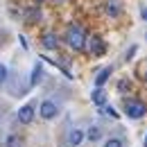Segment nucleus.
<instances>
[{
  "label": "nucleus",
  "instance_id": "1",
  "mask_svg": "<svg viewBox=\"0 0 147 147\" xmlns=\"http://www.w3.org/2000/svg\"><path fill=\"white\" fill-rule=\"evenodd\" d=\"M68 43H70V48H75V50H82L84 43H86L84 30H82V27H70V30H68Z\"/></svg>",
  "mask_w": 147,
  "mask_h": 147
},
{
  "label": "nucleus",
  "instance_id": "2",
  "mask_svg": "<svg viewBox=\"0 0 147 147\" xmlns=\"http://www.w3.org/2000/svg\"><path fill=\"white\" fill-rule=\"evenodd\" d=\"M145 104L143 102H138V100H131V102H127V107H125V113H127L129 118H143L145 115Z\"/></svg>",
  "mask_w": 147,
  "mask_h": 147
},
{
  "label": "nucleus",
  "instance_id": "3",
  "mask_svg": "<svg viewBox=\"0 0 147 147\" xmlns=\"http://www.w3.org/2000/svg\"><path fill=\"white\" fill-rule=\"evenodd\" d=\"M41 115L48 118V120L55 118V115H57V104H55V102H50V100H45V102L41 104Z\"/></svg>",
  "mask_w": 147,
  "mask_h": 147
},
{
  "label": "nucleus",
  "instance_id": "4",
  "mask_svg": "<svg viewBox=\"0 0 147 147\" xmlns=\"http://www.w3.org/2000/svg\"><path fill=\"white\" fill-rule=\"evenodd\" d=\"M32 118H34V107L25 104V107L18 109V120L20 122H32Z\"/></svg>",
  "mask_w": 147,
  "mask_h": 147
},
{
  "label": "nucleus",
  "instance_id": "5",
  "mask_svg": "<svg viewBox=\"0 0 147 147\" xmlns=\"http://www.w3.org/2000/svg\"><path fill=\"white\" fill-rule=\"evenodd\" d=\"M91 100L97 104V107H104V104H107V91H102V88L93 91V93H91Z\"/></svg>",
  "mask_w": 147,
  "mask_h": 147
},
{
  "label": "nucleus",
  "instance_id": "6",
  "mask_svg": "<svg viewBox=\"0 0 147 147\" xmlns=\"http://www.w3.org/2000/svg\"><path fill=\"white\" fill-rule=\"evenodd\" d=\"M91 52H93V55H97V57L104 55V43H102V38H100V36H93L91 38Z\"/></svg>",
  "mask_w": 147,
  "mask_h": 147
},
{
  "label": "nucleus",
  "instance_id": "7",
  "mask_svg": "<svg viewBox=\"0 0 147 147\" xmlns=\"http://www.w3.org/2000/svg\"><path fill=\"white\" fill-rule=\"evenodd\" d=\"M111 73H113L111 68H102V70L97 73V77H95V84H97V86H102V84L109 79V75H111Z\"/></svg>",
  "mask_w": 147,
  "mask_h": 147
},
{
  "label": "nucleus",
  "instance_id": "8",
  "mask_svg": "<svg viewBox=\"0 0 147 147\" xmlns=\"http://www.w3.org/2000/svg\"><path fill=\"white\" fill-rule=\"evenodd\" d=\"M107 14H109V16H118V14H120V2H118V0L107 2Z\"/></svg>",
  "mask_w": 147,
  "mask_h": 147
},
{
  "label": "nucleus",
  "instance_id": "9",
  "mask_svg": "<svg viewBox=\"0 0 147 147\" xmlns=\"http://www.w3.org/2000/svg\"><path fill=\"white\" fill-rule=\"evenodd\" d=\"M82 138H84V134H82L79 129H73V131H70V138H68V140H70V145H73V147H77L79 143H82Z\"/></svg>",
  "mask_w": 147,
  "mask_h": 147
},
{
  "label": "nucleus",
  "instance_id": "10",
  "mask_svg": "<svg viewBox=\"0 0 147 147\" xmlns=\"http://www.w3.org/2000/svg\"><path fill=\"white\" fill-rule=\"evenodd\" d=\"M43 45L52 50V48H57V45H59V38H57L55 34H45V36H43Z\"/></svg>",
  "mask_w": 147,
  "mask_h": 147
},
{
  "label": "nucleus",
  "instance_id": "11",
  "mask_svg": "<svg viewBox=\"0 0 147 147\" xmlns=\"http://www.w3.org/2000/svg\"><path fill=\"white\" fill-rule=\"evenodd\" d=\"M86 136H88L91 140H97V138L102 136V131H100V129H97V127H91V129H88V134H86Z\"/></svg>",
  "mask_w": 147,
  "mask_h": 147
},
{
  "label": "nucleus",
  "instance_id": "12",
  "mask_svg": "<svg viewBox=\"0 0 147 147\" xmlns=\"http://www.w3.org/2000/svg\"><path fill=\"white\" fill-rule=\"evenodd\" d=\"M41 77H43V70H41V66H36V68H34V75H32V84H38Z\"/></svg>",
  "mask_w": 147,
  "mask_h": 147
},
{
  "label": "nucleus",
  "instance_id": "13",
  "mask_svg": "<svg viewBox=\"0 0 147 147\" xmlns=\"http://www.w3.org/2000/svg\"><path fill=\"white\" fill-rule=\"evenodd\" d=\"M104 147H122V140H120V138H109Z\"/></svg>",
  "mask_w": 147,
  "mask_h": 147
},
{
  "label": "nucleus",
  "instance_id": "14",
  "mask_svg": "<svg viewBox=\"0 0 147 147\" xmlns=\"http://www.w3.org/2000/svg\"><path fill=\"white\" fill-rule=\"evenodd\" d=\"M5 79H7V68L0 63V84H5Z\"/></svg>",
  "mask_w": 147,
  "mask_h": 147
},
{
  "label": "nucleus",
  "instance_id": "15",
  "mask_svg": "<svg viewBox=\"0 0 147 147\" xmlns=\"http://www.w3.org/2000/svg\"><path fill=\"white\" fill-rule=\"evenodd\" d=\"M7 145H9V147H18V138H16V136H11V138L7 140Z\"/></svg>",
  "mask_w": 147,
  "mask_h": 147
},
{
  "label": "nucleus",
  "instance_id": "16",
  "mask_svg": "<svg viewBox=\"0 0 147 147\" xmlns=\"http://www.w3.org/2000/svg\"><path fill=\"white\" fill-rule=\"evenodd\" d=\"M118 88H120V91H127V88H129V82H127V79H122V82L118 84Z\"/></svg>",
  "mask_w": 147,
  "mask_h": 147
},
{
  "label": "nucleus",
  "instance_id": "17",
  "mask_svg": "<svg viewBox=\"0 0 147 147\" xmlns=\"http://www.w3.org/2000/svg\"><path fill=\"white\" fill-rule=\"evenodd\" d=\"M143 20H147V7L143 9Z\"/></svg>",
  "mask_w": 147,
  "mask_h": 147
}]
</instances>
